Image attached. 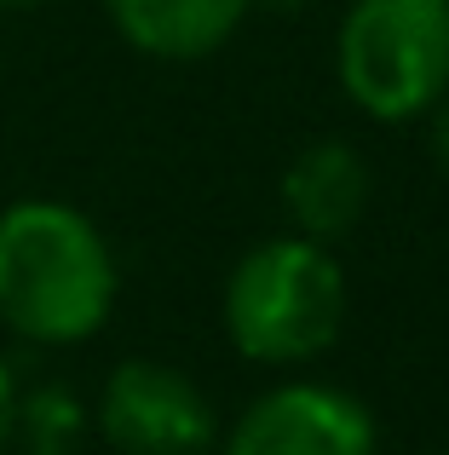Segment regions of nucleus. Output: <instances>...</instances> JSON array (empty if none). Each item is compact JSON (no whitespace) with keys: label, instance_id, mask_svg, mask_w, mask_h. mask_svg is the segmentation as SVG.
<instances>
[{"label":"nucleus","instance_id":"nucleus-1","mask_svg":"<svg viewBox=\"0 0 449 455\" xmlns=\"http://www.w3.org/2000/svg\"><path fill=\"white\" fill-rule=\"evenodd\" d=\"M115 254L81 208L52 196L0 213V323L35 346H75L115 306Z\"/></svg>","mask_w":449,"mask_h":455},{"label":"nucleus","instance_id":"nucleus-2","mask_svg":"<svg viewBox=\"0 0 449 455\" xmlns=\"http://www.w3.org/2000/svg\"><path fill=\"white\" fill-rule=\"evenodd\" d=\"M346 329V271L328 243L288 231L248 248L224 283V334L248 363H311Z\"/></svg>","mask_w":449,"mask_h":455},{"label":"nucleus","instance_id":"nucleus-3","mask_svg":"<svg viewBox=\"0 0 449 455\" xmlns=\"http://www.w3.org/2000/svg\"><path fill=\"white\" fill-rule=\"evenodd\" d=\"M335 69L374 122H415L449 92V0H351Z\"/></svg>","mask_w":449,"mask_h":455},{"label":"nucleus","instance_id":"nucleus-4","mask_svg":"<svg viewBox=\"0 0 449 455\" xmlns=\"http://www.w3.org/2000/svg\"><path fill=\"white\" fill-rule=\"evenodd\" d=\"M98 433L122 455H202L214 444V403L173 363L127 357L98 392Z\"/></svg>","mask_w":449,"mask_h":455},{"label":"nucleus","instance_id":"nucleus-5","mask_svg":"<svg viewBox=\"0 0 449 455\" xmlns=\"http://www.w3.org/2000/svg\"><path fill=\"white\" fill-rule=\"evenodd\" d=\"M374 415L328 380L271 387L236 415L224 455H374Z\"/></svg>","mask_w":449,"mask_h":455},{"label":"nucleus","instance_id":"nucleus-6","mask_svg":"<svg viewBox=\"0 0 449 455\" xmlns=\"http://www.w3.org/2000/svg\"><path fill=\"white\" fill-rule=\"evenodd\" d=\"M369 208V162L340 139L300 150L282 173V213L311 243H340Z\"/></svg>","mask_w":449,"mask_h":455},{"label":"nucleus","instance_id":"nucleus-7","mask_svg":"<svg viewBox=\"0 0 449 455\" xmlns=\"http://www.w3.org/2000/svg\"><path fill=\"white\" fill-rule=\"evenodd\" d=\"M248 6L254 0H104L115 35L145 58H168V64L219 52L242 29Z\"/></svg>","mask_w":449,"mask_h":455},{"label":"nucleus","instance_id":"nucleus-8","mask_svg":"<svg viewBox=\"0 0 449 455\" xmlns=\"http://www.w3.org/2000/svg\"><path fill=\"white\" fill-rule=\"evenodd\" d=\"M81 410L69 392H35V398H18V433L29 438V455H58L75 438Z\"/></svg>","mask_w":449,"mask_h":455},{"label":"nucleus","instance_id":"nucleus-9","mask_svg":"<svg viewBox=\"0 0 449 455\" xmlns=\"http://www.w3.org/2000/svg\"><path fill=\"white\" fill-rule=\"evenodd\" d=\"M18 375H12V363H6V352H0V455H6V444L18 438Z\"/></svg>","mask_w":449,"mask_h":455},{"label":"nucleus","instance_id":"nucleus-10","mask_svg":"<svg viewBox=\"0 0 449 455\" xmlns=\"http://www.w3.org/2000/svg\"><path fill=\"white\" fill-rule=\"evenodd\" d=\"M427 116H432V156H438V167L449 173V92H444L438 104H432Z\"/></svg>","mask_w":449,"mask_h":455},{"label":"nucleus","instance_id":"nucleus-11","mask_svg":"<svg viewBox=\"0 0 449 455\" xmlns=\"http://www.w3.org/2000/svg\"><path fill=\"white\" fill-rule=\"evenodd\" d=\"M0 6H41V0H0Z\"/></svg>","mask_w":449,"mask_h":455},{"label":"nucleus","instance_id":"nucleus-12","mask_svg":"<svg viewBox=\"0 0 449 455\" xmlns=\"http://www.w3.org/2000/svg\"><path fill=\"white\" fill-rule=\"evenodd\" d=\"M271 6H305V0H271Z\"/></svg>","mask_w":449,"mask_h":455}]
</instances>
